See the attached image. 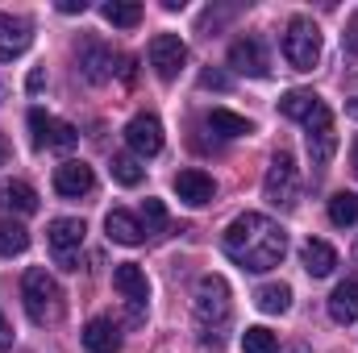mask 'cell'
Listing matches in <instances>:
<instances>
[{"instance_id": "cell-1", "label": "cell", "mask_w": 358, "mask_h": 353, "mask_svg": "<svg viewBox=\"0 0 358 353\" xmlns=\"http://www.w3.org/2000/svg\"><path fill=\"white\" fill-rule=\"evenodd\" d=\"M221 246H225V254L242 270L263 274V270H275V266L283 262V254H287V229L279 220L263 216V212H242L238 220H229Z\"/></svg>"}, {"instance_id": "cell-2", "label": "cell", "mask_w": 358, "mask_h": 353, "mask_svg": "<svg viewBox=\"0 0 358 353\" xmlns=\"http://www.w3.org/2000/svg\"><path fill=\"white\" fill-rule=\"evenodd\" d=\"M21 299H25V312H29L34 324H55V320L63 316V291H59V283H55L42 266L25 270V278H21Z\"/></svg>"}, {"instance_id": "cell-3", "label": "cell", "mask_w": 358, "mask_h": 353, "mask_svg": "<svg viewBox=\"0 0 358 353\" xmlns=\"http://www.w3.org/2000/svg\"><path fill=\"white\" fill-rule=\"evenodd\" d=\"M283 59L296 71H313L321 63V29L313 25V17H292L287 33H283Z\"/></svg>"}, {"instance_id": "cell-4", "label": "cell", "mask_w": 358, "mask_h": 353, "mask_svg": "<svg viewBox=\"0 0 358 353\" xmlns=\"http://www.w3.org/2000/svg\"><path fill=\"white\" fill-rule=\"evenodd\" d=\"M84 237H88V225H84L80 216H59V220H50L46 241H50V250H55V258H59L63 270H80V246H84Z\"/></svg>"}, {"instance_id": "cell-5", "label": "cell", "mask_w": 358, "mask_h": 353, "mask_svg": "<svg viewBox=\"0 0 358 353\" xmlns=\"http://www.w3.org/2000/svg\"><path fill=\"white\" fill-rule=\"evenodd\" d=\"M263 195H267L275 208L296 204V195H300V171H296V158H292L287 150H279V154L271 158L267 179H263Z\"/></svg>"}, {"instance_id": "cell-6", "label": "cell", "mask_w": 358, "mask_h": 353, "mask_svg": "<svg viewBox=\"0 0 358 353\" xmlns=\"http://www.w3.org/2000/svg\"><path fill=\"white\" fill-rule=\"evenodd\" d=\"M196 320L200 324H225L229 320V283L221 274H204L196 283Z\"/></svg>"}, {"instance_id": "cell-7", "label": "cell", "mask_w": 358, "mask_h": 353, "mask_svg": "<svg viewBox=\"0 0 358 353\" xmlns=\"http://www.w3.org/2000/svg\"><path fill=\"white\" fill-rule=\"evenodd\" d=\"M29 129H34V146L38 150H71L80 142V129L42 112V108H29Z\"/></svg>"}, {"instance_id": "cell-8", "label": "cell", "mask_w": 358, "mask_h": 353, "mask_svg": "<svg viewBox=\"0 0 358 353\" xmlns=\"http://www.w3.org/2000/svg\"><path fill=\"white\" fill-rule=\"evenodd\" d=\"M304 137H308V154H313V167H325L329 158H334V150H338V129H334V112L325 108V104H317L313 108V117L304 121Z\"/></svg>"}, {"instance_id": "cell-9", "label": "cell", "mask_w": 358, "mask_h": 353, "mask_svg": "<svg viewBox=\"0 0 358 353\" xmlns=\"http://www.w3.org/2000/svg\"><path fill=\"white\" fill-rule=\"evenodd\" d=\"M150 67H155V75L167 80V84L187 67V46H183L179 33H159V38L150 42Z\"/></svg>"}, {"instance_id": "cell-10", "label": "cell", "mask_w": 358, "mask_h": 353, "mask_svg": "<svg viewBox=\"0 0 358 353\" xmlns=\"http://www.w3.org/2000/svg\"><path fill=\"white\" fill-rule=\"evenodd\" d=\"M125 142H129V150H134L138 158H155V154L163 150V125H159V117H155V112H138V117L125 125Z\"/></svg>"}, {"instance_id": "cell-11", "label": "cell", "mask_w": 358, "mask_h": 353, "mask_svg": "<svg viewBox=\"0 0 358 353\" xmlns=\"http://www.w3.org/2000/svg\"><path fill=\"white\" fill-rule=\"evenodd\" d=\"M229 67H234L238 75L263 80V75L271 71V63H267V50H263V42H259V38H238V42L229 46Z\"/></svg>"}, {"instance_id": "cell-12", "label": "cell", "mask_w": 358, "mask_h": 353, "mask_svg": "<svg viewBox=\"0 0 358 353\" xmlns=\"http://www.w3.org/2000/svg\"><path fill=\"white\" fill-rule=\"evenodd\" d=\"M34 33H29V21L25 17H13V13H0V63H13L29 50Z\"/></svg>"}, {"instance_id": "cell-13", "label": "cell", "mask_w": 358, "mask_h": 353, "mask_svg": "<svg viewBox=\"0 0 358 353\" xmlns=\"http://www.w3.org/2000/svg\"><path fill=\"white\" fill-rule=\"evenodd\" d=\"M113 287L129 299V308L134 312H142L146 308V299H150V283H146V270L138 262H121L113 270Z\"/></svg>"}, {"instance_id": "cell-14", "label": "cell", "mask_w": 358, "mask_h": 353, "mask_svg": "<svg viewBox=\"0 0 358 353\" xmlns=\"http://www.w3.org/2000/svg\"><path fill=\"white\" fill-rule=\"evenodd\" d=\"M92 187H96V175H92L88 163H59L55 167V191L59 195H67V200H80V195H88Z\"/></svg>"}, {"instance_id": "cell-15", "label": "cell", "mask_w": 358, "mask_h": 353, "mask_svg": "<svg viewBox=\"0 0 358 353\" xmlns=\"http://www.w3.org/2000/svg\"><path fill=\"white\" fill-rule=\"evenodd\" d=\"M0 212H4L8 220H17V216H34V212H38V191H34L29 183H21V179L0 183Z\"/></svg>"}, {"instance_id": "cell-16", "label": "cell", "mask_w": 358, "mask_h": 353, "mask_svg": "<svg viewBox=\"0 0 358 353\" xmlns=\"http://www.w3.org/2000/svg\"><path fill=\"white\" fill-rule=\"evenodd\" d=\"M176 191H179V200H183V204L204 208V204H213L217 183H213V175H204V171L187 167V171H179V175H176Z\"/></svg>"}, {"instance_id": "cell-17", "label": "cell", "mask_w": 358, "mask_h": 353, "mask_svg": "<svg viewBox=\"0 0 358 353\" xmlns=\"http://www.w3.org/2000/svg\"><path fill=\"white\" fill-rule=\"evenodd\" d=\"M113 63H117V59H113L108 46H100V42H84V50H80V71H84L88 84H108L113 71H117Z\"/></svg>"}, {"instance_id": "cell-18", "label": "cell", "mask_w": 358, "mask_h": 353, "mask_svg": "<svg viewBox=\"0 0 358 353\" xmlns=\"http://www.w3.org/2000/svg\"><path fill=\"white\" fill-rule=\"evenodd\" d=\"M104 233H108V241H117V246H142V237H146V225H142L134 212H125V208H113V212L104 216Z\"/></svg>"}, {"instance_id": "cell-19", "label": "cell", "mask_w": 358, "mask_h": 353, "mask_svg": "<svg viewBox=\"0 0 358 353\" xmlns=\"http://www.w3.org/2000/svg\"><path fill=\"white\" fill-rule=\"evenodd\" d=\"M329 316L338 324H355L358 320V278H342L329 295Z\"/></svg>"}, {"instance_id": "cell-20", "label": "cell", "mask_w": 358, "mask_h": 353, "mask_svg": "<svg viewBox=\"0 0 358 353\" xmlns=\"http://www.w3.org/2000/svg\"><path fill=\"white\" fill-rule=\"evenodd\" d=\"M300 258H304V270H308L313 278H325V274H334V266H338V250H334L329 241L308 237L304 250H300Z\"/></svg>"}, {"instance_id": "cell-21", "label": "cell", "mask_w": 358, "mask_h": 353, "mask_svg": "<svg viewBox=\"0 0 358 353\" xmlns=\"http://www.w3.org/2000/svg\"><path fill=\"white\" fill-rule=\"evenodd\" d=\"M84 345H88V353H117L121 350V333H117L113 320L96 316V320L84 324Z\"/></svg>"}, {"instance_id": "cell-22", "label": "cell", "mask_w": 358, "mask_h": 353, "mask_svg": "<svg viewBox=\"0 0 358 353\" xmlns=\"http://www.w3.org/2000/svg\"><path fill=\"white\" fill-rule=\"evenodd\" d=\"M255 303H259V312L279 316V312L292 308V287H287V283H263V287L255 291Z\"/></svg>"}, {"instance_id": "cell-23", "label": "cell", "mask_w": 358, "mask_h": 353, "mask_svg": "<svg viewBox=\"0 0 358 353\" xmlns=\"http://www.w3.org/2000/svg\"><path fill=\"white\" fill-rule=\"evenodd\" d=\"M100 17L117 29H134L142 21V4L138 0H108V4H100Z\"/></svg>"}, {"instance_id": "cell-24", "label": "cell", "mask_w": 358, "mask_h": 353, "mask_svg": "<svg viewBox=\"0 0 358 353\" xmlns=\"http://www.w3.org/2000/svg\"><path fill=\"white\" fill-rule=\"evenodd\" d=\"M208 129L221 133V137H246V133H255V125H250L246 117L229 112V108H213V112H208Z\"/></svg>"}, {"instance_id": "cell-25", "label": "cell", "mask_w": 358, "mask_h": 353, "mask_svg": "<svg viewBox=\"0 0 358 353\" xmlns=\"http://www.w3.org/2000/svg\"><path fill=\"white\" fill-rule=\"evenodd\" d=\"M29 250V229L21 220H8L0 216V258H13V254H25Z\"/></svg>"}, {"instance_id": "cell-26", "label": "cell", "mask_w": 358, "mask_h": 353, "mask_svg": "<svg viewBox=\"0 0 358 353\" xmlns=\"http://www.w3.org/2000/svg\"><path fill=\"white\" fill-rule=\"evenodd\" d=\"M317 104H321V96H317V91H304V88H296V91H287V96L279 100V112H283L287 121H308Z\"/></svg>"}, {"instance_id": "cell-27", "label": "cell", "mask_w": 358, "mask_h": 353, "mask_svg": "<svg viewBox=\"0 0 358 353\" xmlns=\"http://www.w3.org/2000/svg\"><path fill=\"white\" fill-rule=\"evenodd\" d=\"M329 220H334L338 229L358 225V195H355V191H338V195L329 200Z\"/></svg>"}, {"instance_id": "cell-28", "label": "cell", "mask_w": 358, "mask_h": 353, "mask_svg": "<svg viewBox=\"0 0 358 353\" xmlns=\"http://www.w3.org/2000/svg\"><path fill=\"white\" fill-rule=\"evenodd\" d=\"M146 175V167L134 158V154H113V179L121 183V187H138Z\"/></svg>"}, {"instance_id": "cell-29", "label": "cell", "mask_w": 358, "mask_h": 353, "mask_svg": "<svg viewBox=\"0 0 358 353\" xmlns=\"http://www.w3.org/2000/svg\"><path fill=\"white\" fill-rule=\"evenodd\" d=\"M242 350H246V353H279V341H275V333H271V329L255 324V329H246V333H242Z\"/></svg>"}, {"instance_id": "cell-30", "label": "cell", "mask_w": 358, "mask_h": 353, "mask_svg": "<svg viewBox=\"0 0 358 353\" xmlns=\"http://www.w3.org/2000/svg\"><path fill=\"white\" fill-rule=\"evenodd\" d=\"M142 216H146V233H163V229H167V208H163V200H142Z\"/></svg>"}, {"instance_id": "cell-31", "label": "cell", "mask_w": 358, "mask_h": 353, "mask_svg": "<svg viewBox=\"0 0 358 353\" xmlns=\"http://www.w3.org/2000/svg\"><path fill=\"white\" fill-rule=\"evenodd\" d=\"M200 84H204V88H229V75H225V71H204Z\"/></svg>"}, {"instance_id": "cell-32", "label": "cell", "mask_w": 358, "mask_h": 353, "mask_svg": "<svg viewBox=\"0 0 358 353\" xmlns=\"http://www.w3.org/2000/svg\"><path fill=\"white\" fill-rule=\"evenodd\" d=\"M346 50H350V54H358V13L350 17V25H346Z\"/></svg>"}, {"instance_id": "cell-33", "label": "cell", "mask_w": 358, "mask_h": 353, "mask_svg": "<svg viewBox=\"0 0 358 353\" xmlns=\"http://www.w3.org/2000/svg\"><path fill=\"white\" fill-rule=\"evenodd\" d=\"M42 84H46V71H42V67H34V71H29V80H25V88L42 91Z\"/></svg>"}, {"instance_id": "cell-34", "label": "cell", "mask_w": 358, "mask_h": 353, "mask_svg": "<svg viewBox=\"0 0 358 353\" xmlns=\"http://www.w3.org/2000/svg\"><path fill=\"white\" fill-rule=\"evenodd\" d=\"M59 13H88V0H59Z\"/></svg>"}, {"instance_id": "cell-35", "label": "cell", "mask_w": 358, "mask_h": 353, "mask_svg": "<svg viewBox=\"0 0 358 353\" xmlns=\"http://www.w3.org/2000/svg\"><path fill=\"white\" fill-rule=\"evenodd\" d=\"M4 163H8V142L0 137V167H4Z\"/></svg>"}, {"instance_id": "cell-36", "label": "cell", "mask_w": 358, "mask_h": 353, "mask_svg": "<svg viewBox=\"0 0 358 353\" xmlns=\"http://www.w3.org/2000/svg\"><path fill=\"white\" fill-rule=\"evenodd\" d=\"M4 333H8V324H4V312H0V337H4Z\"/></svg>"}, {"instance_id": "cell-37", "label": "cell", "mask_w": 358, "mask_h": 353, "mask_svg": "<svg viewBox=\"0 0 358 353\" xmlns=\"http://www.w3.org/2000/svg\"><path fill=\"white\" fill-rule=\"evenodd\" d=\"M355 175H358V142H355Z\"/></svg>"}]
</instances>
